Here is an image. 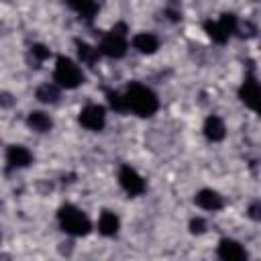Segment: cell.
<instances>
[{
  "instance_id": "1",
  "label": "cell",
  "mask_w": 261,
  "mask_h": 261,
  "mask_svg": "<svg viewBox=\"0 0 261 261\" xmlns=\"http://www.w3.org/2000/svg\"><path fill=\"white\" fill-rule=\"evenodd\" d=\"M122 100H124L126 112L130 110L137 116H153L159 108V100H157L155 92L139 82L128 84L126 92L122 94Z\"/></svg>"
},
{
  "instance_id": "2",
  "label": "cell",
  "mask_w": 261,
  "mask_h": 261,
  "mask_svg": "<svg viewBox=\"0 0 261 261\" xmlns=\"http://www.w3.org/2000/svg\"><path fill=\"white\" fill-rule=\"evenodd\" d=\"M57 220H59L61 230H65L71 237H84L92 230V222H90L88 214L73 204L61 206L57 212Z\"/></svg>"
},
{
  "instance_id": "3",
  "label": "cell",
  "mask_w": 261,
  "mask_h": 261,
  "mask_svg": "<svg viewBox=\"0 0 261 261\" xmlns=\"http://www.w3.org/2000/svg\"><path fill=\"white\" fill-rule=\"evenodd\" d=\"M53 80L59 88L73 90V88L82 86L86 77H84L82 67L73 59H69L65 55H59L57 61H55V69H53Z\"/></svg>"
},
{
  "instance_id": "4",
  "label": "cell",
  "mask_w": 261,
  "mask_h": 261,
  "mask_svg": "<svg viewBox=\"0 0 261 261\" xmlns=\"http://www.w3.org/2000/svg\"><path fill=\"white\" fill-rule=\"evenodd\" d=\"M126 49H128V41H126V24H124V22L114 24V27L102 37L100 47H98L100 55H106V57H110V59H120V57H124Z\"/></svg>"
},
{
  "instance_id": "5",
  "label": "cell",
  "mask_w": 261,
  "mask_h": 261,
  "mask_svg": "<svg viewBox=\"0 0 261 261\" xmlns=\"http://www.w3.org/2000/svg\"><path fill=\"white\" fill-rule=\"evenodd\" d=\"M204 31L214 43H226L228 37L239 31V20L232 12H224V14H220L218 20H206Z\"/></svg>"
},
{
  "instance_id": "6",
  "label": "cell",
  "mask_w": 261,
  "mask_h": 261,
  "mask_svg": "<svg viewBox=\"0 0 261 261\" xmlns=\"http://www.w3.org/2000/svg\"><path fill=\"white\" fill-rule=\"evenodd\" d=\"M118 184H120V188L128 196H141L145 192V188H147L145 186V179L130 165H122L120 167V171H118Z\"/></svg>"
},
{
  "instance_id": "7",
  "label": "cell",
  "mask_w": 261,
  "mask_h": 261,
  "mask_svg": "<svg viewBox=\"0 0 261 261\" xmlns=\"http://www.w3.org/2000/svg\"><path fill=\"white\" fill-rule=\"evenodd\" d=\"M80 124L88 130H102L106 124V110L100 104H88L80 110Z\"/></svg>"
},
{
  "instance_id": "8",
  "label": "cell",
  "mask_w": 261,
  "mask_h": 261,
  "mask_svg": "<svg viewBox=\"0 0 261 261\" xmlns=\"http://www.w3.org/2000/svg\"><path fill=\"white\" fill-rule=\"evenodd\" d=\"M239 98H241V102H243L247 108L257 110V106H259V98H261V88H259V82H257L253 75L245 77L243 86L239 88Z\"/></svg>"
},
{
  "instance_id": "9",
  "label": "cell",
  "mask_w": 261,
  "mask_h": 261,
  "mask_svg": "<svg viewBox=\"0 0 261 261\" xmlns=\"http://www.w3.org/2000/svg\"><path fill=\"white\" fill-rule=\"evenodd\" d=\"M218 259L220 261H249L247 251L234 239H222L218 243Z\"/></svg>"
},
{
  "instance_id": "10",
  "label": "cell",
  "mask_w": 261,
  "mask_h": 261,
  "mask_svg": "<svg viewBox=\"0 0 261 261\" xmlns=\"http://www.w3.org/2000/svg\"><path fill=\"white\" fill-rule=\"evenodd\" d=\"M6 163L14 169L29 167L33 163V153L22 145H10L8 151H6Z\"/></svg>"
},
{
  "instance_id": "11",
  "label": "cell",
  "mask_w": 261,
  "mask_h": 261,
  "mask_svg": "<svg viewBox=\"0 0 261 261\" xmlns=\"http://www.w3.org/2000/svg\"><path fill=\"white\" fill-rule=\"evenodd\" d=\"M194 202H196V206H200L202 210H208V212H216L224 206V200L216 190H200L194 196Z\"/></svg>"
},
{
  "instance_id": "12",
  "label": "cell",
  "mask_w": 261,
  "mask_h": 261,
  "mask_svg": "<svg viewBox=\"0 0 261 261\" xmlns=\"http://www.w3.org/2000/svg\"><path fill=\"white\" fill-rule=\"evenodd\" d=\"M204 135H206V139L212 141V143L222 141L224 135H226L224 120H222L220 116H216V114H210V116L204 120Z\"/></svg>"
},
{
  "instance_id": "13",
  "label": "cell",
  "mask_w": 261,
  "mask_h": 261,
  "mask_svg": "<svg viewBox=\"0 0 261 261\" xmlns=\"http://www.w3.org/2000/svg\"><path fill=\"white\" fill-rule=\"evenodd\" d=\"M133 47L143 55H151L159 49V39L153 33H139L133 37Z\"/></svg>"
},
{
  "instance_id": "14",
  "label": "cell",
  "mask_w": 261,
  "mask_h": 261,
  "mask_svg": "<svg viewBox=\"0 0 261 261\" xmlns=\"http://www.w3.org/2000/svg\"><path fill=\"white\" fill-rule=\"evenodd\" d=\"M118 226H120V220L114 212L110 210H104L98 218V232L104 234V237H114L118 232Z\"/></svg>"
},
{
  "instance_id": "15",
  "label": "cell",
  "mask_w": 261,
  "mask_h": 261,
  "mask_svg": "<svg viewBox=\"0 0 261 261\" xmlns=\"http://www.w3.org/2000/svg\"><path fill=\"white\" fill-rule=\"evenodd\" d=\"M27 122H29V126H31L33 130H37V133H49L51 126H53L51 116H49L47 112H43V110H33V112L29 114Z\"/></svg>"
},
{
  "instance_id": "16",
  "label": "cell",
  "mask_w": 261,
  "mask_h": 261,
  "mask_svg": "<svg viewBox=\"0 0 261 261\" xmlns=\"http://www.w3.org/2000/svg\"><path fill=\"white\" fill-rule=\"evenodd\" d=\"M75 45H77V57H80V61L92 67L98 61V57H100L98 47H92V45H88L84 41H75Z\"/></svg>"
},
{
  "instance_id": "17",
  "label": "cell",
  "mask_w": 261,
  "mask_h": 261,
  "mask_svg": "<svg viewBox=\"0 0 261 261\" xmlns=\"http://www.w3.org/2000/svg\"><path fill=\"white\" fill-rule=\"evenodd\" d=\"M69 8H73L82 18L86 20H92L94 14L98 12V4L96 2H90V0H82V2H69Z\"/></svg>"
},
{
  "instance_id": "18",
  "label": "cell",
  "mask_w": 261,
  "mask_h": 261,
  "mask_svg": "<svg viewBox=\"0 0 261 261\" xmlns=\"http://www.w3.org/2000/svg\"><path fill=\"white\" fill-rule=\"evenodd\" d=\"M57 98H59V90H57L55 84H43V86H39V90H37V100L39 102L53 104V102H57Z\"/></svg>"
},
{
  "instance_id": "19",
  "label": "cell",
  "mask_w": 261,
  "mask_h": 261,
  "mask_svg": "<svg viewBox=\"0 0 261 261\" xmlns=\"http://www.w3.org/2000/svg\"><path fill=\"white\" fill-rule=\"evenodd\" d=\"M31 59L35 61V65H39V63H43L49 55H51V51L45 47V45H41V43H35V45H31Z\"/></svg>"
},
{
  "instance_id": "20",
  "label": "cell",
  "mask_w": 261,
  "mask_h": 261,
  "mask_svg": "<svg viewBox=\"0 0 261 261\" xmlns=\"http://www.w3.org/2000/svg\"><path fill=\"white\" fill-rule=\"evenodd\" d=\"M106 98H108V104L116 110V112H126V106H124V100L118 92H112V90H106Z\"/></svg>"
},
{
  "instance_id": "21",
  "label": "cell",
  "mask_w": 261,
  "mask_h": 261,
  "mask_svg": "<svg viewBox=\"0 0 261 261\" xmlns=\"http://www.w3.org/2000/svg\"><path fill=\"white\" fill-rule=\"evenodd\" d=\"M190 230H192L194 234H202V232H206V220H204V218H192V222H190Z\"/></svg>"
},
{
  "instance_id": "22",
  "label": "cell",
  "mask_w": 261,
  "mask_h": 261,
  "mask_svg": "<svg viewBox=\"0 0 261 261\" xmlns=\"http://www.w3.org/2000/svg\"><path fill=\"white\" fill-rule=\"evenodd\" d=\"M257 210H259V204L255 202V204L251 206V216H253V218H259V212H257Z\"/></svg>"
}]
</instances>
